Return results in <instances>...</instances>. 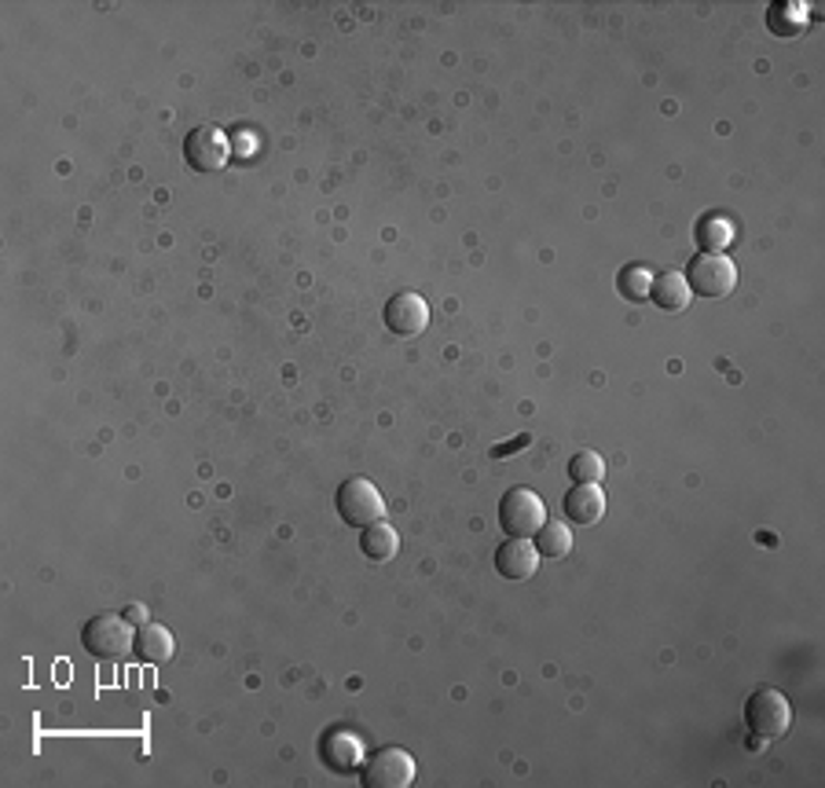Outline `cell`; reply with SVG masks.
I'll return each instance as SVG.
<instances>
[{"label": "cell", "mask_w": 825, "mask_h": 788, "mask_svg": "<svg viewBox=\"0 0 825 788\" xmlns=\"http://www.w3.org/2000/svg\"><path fill=\"white\" fill-rule=\"evenodd\" d=\"M81 646H85L95 661H125L136 649V631L125 620V613H100L81 627Z\"/></svg>", "instance_id": "1"}, {"label": "cell", "mask_w": 825, "mask_h": 788, "mask_svg": "<svg viewBox=\"0 0 825 788\" xmlns=\"http://www.w3.org/2000/svg\"><path fill=\"white\" fill-rule=\"evenodd\" d=\"M334 510H338V518L349 524V529H367V524L386 521V495H381L378 484L367 481V477H349V481L338 484Z\"/></svg>", "instance_id": "2"}, {"label": "cell", "mask_w": 825, "mask_h": 788, "mask_svg": "<svg viewBox=\"0 0 825 788\" xmlns=\"http://www.w3.org/2000/svg\"><path fill=\"white\" fill-rule=\"evenodd\" d=\"M745 726L752 730V737L760 741H771V737H782L788 726H793V704L774 686H760L752 689L745 700Z\"/></svg>", "instance_id": "3"}, {"label": "cell", "mask_w": 825, "mask_h": 788, "mask_svg": "<svg viewBox=\"0 0 825 788\" xmlns=\"http://www.w3.org/2000/svg\"><path fill=\"white\" fill-rule=\"evenodd\" d=\"M683 279L697 297H731L737 290V265L726 254H701L690 260Z\"/></svg>", "instance_id": "4"}, {"label": "cell", "mask_w": 825, "mask_h": 788, "mask_svg": "<svg viewBox=\"0 0 825 788\" xmlns=\"http://www.w3.org/2000/svg\"><path fill=\"white\" fill-rule=\"evenodd\" d=\"M543 521H547V506L532 488H510L499 499V524H503V532L513 535V540H532L543 529Z\"/></svg>", "instance_id": "5"}, {"label": "cell", "mask_w": 825, "mask_h": 788, "mask_svg": "<svg viewBox=\"0 0 825 788\" xmlns=\"http://www.w3.org/2000/svg\"><path fill=\"white\" fill-rule=\"evenodd\" d=\"M418 778L415 756L404 748H381L370 759H364L360 767V781L367 788H408Z\"/></svg>", "instance_id": "6"}, {"label": "cell", "mask_w": 825, "mask_h": 788, "mask_svg": "<svg viewBox=\"0 0 825 788\" xmlns=\"http://www.w3.org/2000/svg\"><path fill=\"white\" fill-rule=\"evenodd\" d=\"M232 158V143L217 125H195L184 136V162L195 173H217Z\"/></svg>", "instance_id": "7"}, {"label": "cell", "mask_w": 825, "mask_h": 788, "mask_svg": "<svg viewBox=\"0 0 825 788\" xmlns=\"http://www.w3.org/2000/svg\"><path fill=\"white\" fill-rule=\"evenodd\" d=\"M381 319H386V327L397 334V338H418V334L429 327V305H426V297L415 290L393 294Z\"/></svg>", "instance_id": "8"}, {"label": "cell", "mask_w": 825, "mask_h": 788, "mask_svg": "<svg viewBox=\"0 0 825 788\" xmlns=\"http://www.w3.org/2000/svg\"><path fill=\"white\" fill-rule=\"evenodd\" d=\"M319 759L334 774H356L364 767V741L349 730H330L319 741Z\"/></svg>", "instance_id": "9"}, {"label": "cell", "mask_w": 825, "mask_h": 788, "mask_svg": "<svg viewBox=\"0 0 825 788\" xmlns=\"http://www.w3.org/2000/svg\"><path fill=\"white\" fill-rule=\"evenodd\" d=\"M561 513H566L569 524H583L591 529L605 518V492L598 484H572L566 495H561Z\"/></svg>", "instance_id": "10"}, {"label": "cell", "mask_w": 825, "mask_h": 788, "mask_svg": "<svg viewBox=\"0 0 825 788\" xmlns=\"http://www.w3.org/2000/svg\"><path fill=\"white\" fill-rule=\"evenodd\" d=\"M536 569H540V551H536V543L513 540V535L507 543H499L496 572L503 580H529V576H536Z\"/></svg>", "instance_id": "11"}, {"label": "cell", "mask_w": 825, "mask_h": 788, "mask_svg": "<svg viewBox=\"0 0 825 788\" xmlns=\"http://www.w3.org/2000/svg\"><path fill=\"white\" fill-rule=\"evenodd\" d=\"M173 653H176V638H173V631L165 624H154V620H147V624L136 627V656H140V661L165 664V661H173Z\"/></svg>", "instance_id": "12"}, {"label": "cell", "mask_w": 825, "mask_h": 788, "mask_svg": "<svg viewBox=\"0 0 825 788\" xmlns=\"http://www.w3.org/2000/svg\"><path fill=\"white\" fill-rule=\"evenodd\" d=\"M650 297H653L656 308H664V313H686L690 301H693L690 286L679 272H661V276H653Z\"/></svg>", "instance_id": "13"}, {"label": "cell", "mask_w": 825, "mask_h": 788, "mask_svg": "<svg viewBox=\"0 0 825 788\" xmlns=\"http://www.w3.org/2000/svg\"><path fill=\"white\" fill-rule=\"evenodd\" d=\"M360 551L370 561H389V557H397V551H400V535L386 521L367 524V529H360Z\"/></svg>", "instance_id": "14"}, {"label": "cell", "mask_w": 825, "mask_h": 788, "mask_svg": "<svg viewBox=\"0 0 825 788\" xmlns=\"http://www.w3.org/2000/svg\"><path fill=\"white\" fill-rule=\"evenodd\" d=\"M811 22V8L799 4V0H778V4H771L767 11V27L774 33H782V38H793Z\"/></svg>", "instance_id": "15"}, {"label": "cell", "mask_w": 825, "mask_h": 788, "mask_svg": "<svg viewBox=\"0 0 825 788\" xmlns=\"http://www.w3.org/2000/svg\"><path fill=\"white\" fill-rule=\"evenodd\" d=\"M536 551H540V557H554L561 561L569 551H572V532L569 524L561 521H543V529L536 532Z\"/></svg>", "instance_id": "16"}, {"label": "cell", "mask_w": 825, "mask_h": 788, "mask_svg": "<svg viewBox=\"0 0 825 788\" xmlns=\"http://www.w3.org/2000/svg\"><path fill=\"white\" fill-rule=\"evenodd\" d=\"M693 235H697V246L704 249V254H720V249L734 243V224L726 217H704Z\"/></svg>", "instance_id": "17"}, {"label": "cell", "mask_w": 825, "mask_h": 788, "mask_svg": "<svg viewBox=\"0 0 825 788\" xmlns=\"http://www.w3.org/2000/svg\"><path fill=\"white\" fill-rule=\"evenodd\" d=\"M569 477L572 484H602L605 477V459L598 451H577L569 459Z\"/></svg>", "instance_id": "18"}, {"label": "cell", "mask_w": 825, "mask_h": 788, "mask_svg": "<svg viewBox=\"0 0 825 788\" xmlns=\"http://www.w3.org/2000/svg\"><path fill=\"white\" fill-rule=\"evenodd\" d=\"M617 286H620V294H624L628 301H645V297H650V286H653V272L642 268V265H631V268L620 272Z\"/></svg>", "instance_id": "19"}, {"label": "cell", "mask_w": 825, "mask_h": 788, "mask_svg": "<svg viewBox=\"0 0 825 788\" xmlns=\"http://www.w3.org/2000/svg\"><path fill=\"white\" fill-rule=\"evenodd\" d=\"M529 444H532V437H529V433H521V437L507 440V444H496L492 451H488V456H492V459H510L513 451H521V448H529Z\"/></svg>", "instance_id": "20"}, {"label": "cell", "mask_w": 825, "mask_h": 788, "mask_svg": "<svg viewBox=\"0 0 825 788\" xmlns=\"http://www.w3.org/2000/svg\"><path fill=\"white\" fill-rule=\"evenodd\" d=\"M125 620H129V624H147V613H143V605H129Z\"/></svg>", "instance_id": "21"}]
</instances>
